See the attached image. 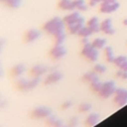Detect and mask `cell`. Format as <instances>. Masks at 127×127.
<instances>
[{
  "mask_svg": "<svg viewBox=\"0 0 127 127\" xmlns=\"http://www.w3.org/2000/svg\"><path fill=\"white\" fill-rule=\"evenodd\" d=\"M65 39V33L63 32L61 34H58L57 36H55V43L56 45H63Z\"/></svg>",
  "mask_w": 127,
  "mask_h": 127,
  "instance_id": "7402d4cb",
  "label": "cell"
},
{
  "mask_svg": "<svg viewBox=\"0 0 127 127\" xmlns=\"http://www.w3.org/2000/svg\"><path fill=\"white\" fill-rule=\"evenodd\" d=\"M104 55H105V59L108 63H113L115 58H116V57H114V53H113L112 48L108 47V46L104 48Z\"/></svg>",
  "mask_w": 127,
  "mask_h": 127,
  "instance_id": "5bb4252c",
  "label": "cell"
},
{
  "mask_svg": "<svg viewBox=\"0 0 127 127\" xmlns=\"http://www.w3.org/2000/svg\"><path fill=\"white\" fill-rule=\"evenodd\" d=\"M62 76H63L62 72H60V71H58V70H55V71L51 72V73L46 77L45 82H46V83H54V82H57V81H59V80L62 78Z\"/></svg>",
  "mask_w": 127,
  "mask_h": 127,
  "instance_id": "4fadbf2b",
  "label": "cell"
},
{
  "mask_svg": "<svg viewBox=\"0 0 127 127\" xmlns=\"http://www.w3.org/2000/svg\"><path fill=\"white\" fill-rule=\"evenodd\" d=\"M120 69H122V70H124V71H127V62L120 67Z\"/></svg>",
  "mask_w": 127,
  "mask_h": 127,
  "instance_id": "484cf974",
  "label": "cell"
},
{
  "mask_svg": "<svg viewBox=\"0 0 127 127\" xmlns=\"http://www.w3.org/2000/svg\"><path fill=\"white\" fill-rule=\"evenodd\" d=\"M6 6L12 9H16L21 5V0H1Z\"/></svg>",
  "mask_w": 127,
  "mask_h": 127,
  "instance_id": "ac0fdd59",
  "label": "cell"
},
{
  "mask_svg": "<svg viewBox=\"0 0 127 127\" xmlns=\"http://www.w3.org/2000/svg\"><path fill=\"white\" fill-rule=\"evenodd\" d=\"M24 70H25V66L23 64H19L13 66V68H12V74L14 76H19V75H21L24 72Z\"/></svg>",
  "mask_w": 127,
  "mask_h": 127,
  "instance_id": "ffe728a7",
  "label": "cell"
},
{
  "mask_svg": "<svg viewBox=\"0 0 127 127\" xmlns=\"http://www.w3.org/2000/svg\"><path fill=\"white\" fill-rule=\"evenodd\" d=\"M81 18L82 17L80 16V14H79L78 11H71L70 13H68L67 15H65L64 17V24L66 26H69V25H71V24L79 21Z\"/></svg>",
  "mask_w": 127,
  "mask_h": 127,
  "instance_id": "5b68a950",
  "label": "cell"
},
{
  "mask_svg": "<svg viewBox=\"0 0 127 127\" xmlns=\"http://www.w3.org/2000/svg\"><path fill=\"white\" fill-rule=\"evenodd\" d=\"M101 85H102V84H100V82H99L98 80H95V81L91 82V87H92L93 89H95V90H100Z\"/></svg>",
  "mask_w": 127,
  "mask_h": 127,
  "instance_id": "cb8c5ba5",
  "label": "cell"
},
{
  "mask_svg": "<svg viewBox=\"0 0 127 127\" xmlns=\"http://www.w3.org/2000/svg\"><path fill=\"white\" fill-rule=\"evenodd\" d=\"M48 69H49L48 66H46V65H44V64H36V65H34V66L31 68L30 73H31L32 75L38 77V76H41L42 74H44Z\"/></svg>",
  "mask_w": 127,
  "mask_h": 127,
  "instance_id": "30bf717a",
  "label": "cell"
},
{
  "mask_svg": "<svg viewBox=\"0 0 127 127\" xmlns=\"http://www.w3.org/2000/svg\"><path fill=\"white\" fill-rule=\"evenodd\" d=\"M81 55L83 56L84 59H86L87 61H89L91 63L96 62L98 59V51H97V49H95L93 47L92 43H90V42L82 45Z\"/></svg>",
  "mask_w": 127,
  "mask_h": 127,
  "instance_id": "7a4b0ae2",
  "label": "cell"
},
{
  "mask_svg": "<svg viewBox=\"0 0 127 127\" xmlns=\"http://www.w3.org/2000/svg\"><path fill=\"white\" fill-rule=\"evenodd\" d=\"M74 1V7L77 11H85L87 9V5L84 0H73Z\"/></svg>",
  "mask_w": 127,
  "mask_h": 127,
  "instance_id": "d6986e66",
  "label": "cell"
},
{
  "mask_svg": "<svg viewBox=\"0 0 127 127\" xmlns=\"http://www.w3.org/2000/svg\"><path fill=\"white\" fill-rule=\"evenodd\" d=\"M81 43H82V45H84V44H87V43H88V38H82V40H81Z\"/></svg>",
  "mask_w": 127,
  "mask_h": 127,
  "instance_id": "4316f807",
  "label": "cell"
},
{
  "mask_svg": "<svg viewBox=\"0 0 127 127\" xmlns=\"http://www.w3.org/2000/svg\"><path fill=\"white\" fill-rule=\"evenodd\" d=\"M106 70V67L103 65V64H97L93 66V71L97 72V73H103L104 71Z\"/></svg>",
  "mask_w": 127,
  "mask_h": 127,
  "instance_id": "603a6c76",
  "label": "cell"
},
{
  "mask_svg": "<svg viewBox=\"0 0 127 127\" xmlns=\"http://www.w3.org/2000/svg\"><path fill=\"white\" fill-rule=\"evenodd\" d=\"M82 79H83L84 81H88V82H93V81H95V80H98L95 71H87L86 73L83 74Z\"/></svg>",
  "mask_w": 127,
  "mask_h": 127,
  "instance_id": "2e32d148",
  "label": "cell"
},
{
  "mask_svg": "<svg viewBox=\"0 0 127 127\" xmlns=\"http://www.w3.org/2000/svg\"><path fill=\"white\" fill-rule=\"evenodd\" d=\"M126 62H127V57H126V56H118V57L115 58L113 64H114L116 66H118V67L120 68Z\"/></svg>",
  "mask_w": 127,
  "mask_h": 127,
  "instance_id": "44dd1931",
  "label": "cell"
},
{
  "mask_svg": "<svg viewBox=\"0 0 127 127\" xmlns=\"http://www.w3.org/2000/svg\"><path fill=\"white\" fill-rule=\"evenodd\" d=\"M59 8L62 10H66V11H73L75 10L74 1L73 0H60Z\"/></svg>",
  "mask_w": 127,
  "mask_h": 127,
  "instance_id": "7c38bea8",
  "label": "cell"
},
{
  "mask_svg": "<svg viewBox=\"0 0 127 127\" xmlns=\"http://www.w3.org/2000/svg\"><path fill=\"white\" fill-rule=\"evenodd\" d=\"M93 34V32L91 31V29L88 27V26H83L80 31L78 32V36H80L81 38H88L89 36H91Z\"/></svg>",
  "mask_w": 127,
  "mask_h": 127,
  "instance_id": "e0dca14e",
  "label": "cell"
},
{
  "mask_svg": "<svg viewBox=\"0 0 127 127\" xmlns=\"http://www.w3.org/2000/svg\"><path fill=\"white\" fill-rule=\"evenodd\" d=\"M123 25L124 26H127V19H124L123 20Z\"/></svg>",
  "mask_w": 127,
  "mask_h": 127,
  "instance_id": "f1b7e54d",
  "label": "cell"
},
{
  "mask_svg": "<svg viewBox=\"0 0 127 127\" xmlns=\"http://www.w3.org/2000/svg\"><path fill=\"white\" fill-rule=\"evenodd\" d=\"M40 37H41L40 31H38L37 29H31V30H28L26 32L24 39L27 43H33L36 40H38Z\"/></svg>",
  "mask_w": 127,
  "mask_h": 127,
  "instance_id": "52a82bcc",
  "label": "cell"
},
{
  "mask_svg": "<svg viewBox=\"0 0 127 127\" xmlns=\"http://www.w3.org/2000/svg\"><path fill=\"white\" fill-rule=\"evenodd\" d=\"M86 26H88L91 31L93 33H98V32H101L100 31V23H99V20L97 17H91L88 21H87V24Z\"/></svg>",
  "mask_w": 127,
  "mask_h": 127,
  "instance_id": "8fae6325",
  "label": "cell"
},
{
  "mask_svg": "<svg viewBox=\"0 0 127 127\" xmlns=\"http://www.w3.org/2000/svg\"><path fill=\"white\" fill-rule=\"evenodd\" d=\"M91 43H92L93 47L97 50H100V49H103L106 47V40L103 38H95Z\"/></svg>",
  "mask_w": 127,
  "mask_h": 127,
  "instance_id": "9a60e30c",
  "label": "cell"
},
{
  "mask_svg": "<svg viewBox=\"0 0 127 127\" xmlns=\"http://www.w3.org/2000/svg\"><path fill=\"white\" fill-rule=\"evenodd\" d=\"M65 54L66 50L63 45H55L50 51V56L53 60H60L65 56Z\"/></svg>",
  "mask_w": 127,
  "mask_h": 127,
  "instance_id": "3957f363",
  "label": "cell"
},
{
  "mask_svg": "<svg viewBox=\"0 0 127 127\" xmlns=\"http://www.w3.org/2000/svg\"><path fill=\"white\" fill-rule=\"evenodd\" d=\"M115 89V85L113 81H106L101 85L100 88V94L103 96H108L110 95Z\"/></svg>",
  "mask_w": 127,
  "mask_h": 127,
  "instance_id": "ba28073f",
  "label": "cell"
},
{
  "mask_svg": "<svg viewBox=\"0 0 127 127\" xmlns=\"http://www.w3.org/2000/svg\"><path fill=\"white\" fill-rule=\"evenodd\" d=\"M83 23H84V19L81 18L79 21H77V22H75V23H73V24L67 26V30H68V32H69L70 34H72V35H75V34L77 35L78 32L80 31V29L84 26Z\"/></svg>",
  "mask_w": 127,
  "mask_h": 127,
  "instance_id": "9c48e42d",
  "label": "cell"
},
{
  "mask_svg": "<svg viewBox=\"0 0 127 127\" xmlns=\"http://www.w3.org/2000/svg\"><path fill=\"white\" fill-rule=\"evenodd\" d=\"M119 6H120V4L117 1H114V2H101V4H100V12L105 13V14L113 13L119 8Z\"/></svg>",
  "mask_w": 127,
  "mask_h": 127,
  "instance_id": "277c9868",
  "label": "cell"
},
{
  "mask_svg": "<svg viewBox=\"0 0 127 127\" xmlns=\"http://www.w3.org/2000/svg\"><path fill=\"white\" fill-rule=\"evenodd\" d=\"M64 19H61L59 17H55L50 19L48 22L44 24V31L50 35H53L54 37L57 36L58 34H61L64 32Z\"/></svg>",
  "mask_w": 127,
  "mask_h": 127,
  "instance_id": "6da1fadb",
  "label": "cell"
},
{
  "mask_svg": "<svg viewBox=\"0 0 127 127\" xmlns=\"http://www.w3.org/2000/svg\"><path fill=\"white\" fill-rule=\"evenodd\" d=\"M116 0H101V2H114Z\"/></svg>",
  "mask_w": 127,
  "mask_h": 127,
  "instance_id": "83f0119b",
  "label": "cell"
},
{
  "mask_svg": "<svg viewBox=\"0 0 127 127\" xmlns=\"http://www.w3.org/2000/svg\"><path fill=\"white\" fill-rule=\"evenodd\" d=\"M98 2H101V0H89V6H95Z\"/></svg>",
  "mask_w": 127,
  "mask_h": 127,
  "instance_id": "d4e9b609",
  "label": "cell"
},
{
  "mask_svg": "<svg viewBox=\"0 0 127 127\" xmlns=\"http://www.w3.org/2000/svg\"><path fill=\"white\" fill-rule=\"evenodd\" d=\"M100 31L106 35H112L114 34L115 30L112 26V20L107 18L105 20H103L101 23H100Z\"/></svg>",
  "mask_w": 127,
  "mask_h": 127,
  "instance_id": "8992f818",
  "label": "cell"
}]
</instances>
